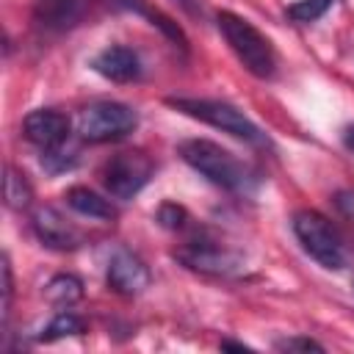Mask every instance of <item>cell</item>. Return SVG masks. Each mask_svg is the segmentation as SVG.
Instances as JSON below:
<instances>
[{
	"label": "cell",
	"mask_w": 354,
	"mask_h": 354,
	"mask_svg": "<svg viewBox=\"0 0 354 354\" xmlns=\"http://www.w3.org/2000/svg\"><path fill=\"white\" fill-rule=\"evenodd\" d=\"M69 335H83V321H80L75 313L64 310V313H58V315L41 329L39 340H41V343H53V340H61V337H69Z\"/></svg>",
	"instance_id": "16"
},
{
	"label": "cell",
	"mask_w": 354,
	"mask_h": 354,
	"mask_svg": "<svg viewBox=\"0 0 354 354\" xmlns=\"http://www.w3.org/2000/svg\"><path fill=\"white\" fill-rule=\"evenodd\" d=\"M155 166L152 160L138 152V149H124V152H116L113 158L105 160L100 177H102V185L111 196L116 199H133L152 177Z\"/></svg>",
	"instance_id": "6"
},
{
	"label": "cell",
	"mask_w": 354,
	"mask_h": 354,
	"mask_svg": "<svg viewBox=\"0 0 354 354\" xmlns=\"http://www.w3.org/2000/svg\"><path fill=\"white\" fill-rule=\"evenodd\" d=\"M22 133L39 149H58L66 141V136H69V119L61 111L39 108V111H30L25 116Z\"/></svg>",
	"instance_id": "7"
},
{
	"label": "cell",
	"mask_w": 354,
	"mask_h": 354,
	"mask_svg": "<svg viewBox=\"0 0 354 354\" xmlns=\"http://www.w3.org/2000/svg\"><path fill=\"white\" fill-rule=\"evenodd\" d=\"M11 293H14L11 266H8V257H3V318H8V313H11Z\"/></svg>",
	"instance_id": "20"
},
{
	"label": "cell",
	"mask_w": 354,
	"mask_h": 354,
	"mask_svg": "<svg viewBox=\"0 0 354 354\" xmlns=\"http://www.w3.org/2000/svg\"><path fill=\"white\" fill-rule=\"evenodd\" d=\"M33 232H36L39 241H41L44 246H50V249L66 252V249L80 246L77 230H75L55 207H39V210L33 213Z\"/></svg>",
	"instance_id": "9"
},
{
	"label": "cell",
	"mask_w": 354,
	"mask_h": 354,
	"mask_svg": "<svg viewBox=\"0 0 354 354\" xmlns=\"http://www.w3.org/2000/svg\"><path fill=\"white\" fill-rule=\"evenodd\" d=\"M293 235L301 243V249L324 268L337 271L346 263V252L340 243V235L335 232L332 221L318 210H299L293 213Z\"/></svg>",
	"instance_id": "4"
},
{
	"label": "cell",
	"mask_w": 354,
	"mask_h": 354,
	"mask_svg": "<svg viewBox=\"0 0 354 354\" xmlns=\"http://www.w3.org/2000/svg\"><path fill=\"white\" fill-rule=\"evenodd\" d=\"M158 221H160L163 227H169V230H177V227H183V221H185V210L177 207V205H163V207L158 210Z\"/></svg>",
	"instance_id": "19"
},
{
	"label": "cell",
	"mask_w": 354,
	"mask_h": 354,
	"mask_svg": "<svg viewBox=\"0 0 354 354\" xmlns=\"http://www.w3.org/2000/svg\"><path fill=\"white\" fill-rule=\"evenodd\" d=\"M44 293H47V299H50L53 304H58V307H72V304L83 296V282H80L75 274H55V277L47 282Z\"/></svg>",
	"instance_id": "14"
},
{
	"label": "cell",
	"mask_w": 354,
	"mask_h": 354,
	"mask_svg": "<svg viewBox=\"0 0 354 354\" xmlns=\"http://www.w3.org/2000/svg\"><path fill=\"white\" fill-rule=\"evenodd\" d=\"M216 22H218V30H221L224 41L230 44V50L235 53V58L243 64L246 72H252L260 80L274 77V72H277L274 47L249 19H243L232 11H218Z\"/></svg>",
	"instance_id": "1"
},
{
	"label": "cell",
	"mask_w": 354,
	"mask_h": 354,
	"mask_svg": "<svg viewBox=\"0 0 354 354\" xmlns=\"http://www.w3.org/2000/svg\"><path fill=\"white\" fill-rule=\"evenodd\" d=\"M86 0H36L33 17L44 30H66L83 14Z\"/></svg>",
	"instance_id": "12"
},
{
	"label": "cell",
	"mask_w": 354,
	"mask_h": 354,
	"mask_svg": "<svg viewBox=\"0 0 354 354\" xmlns=\"http://www.w3.org/2000/svg\"><path fill=\"white\" fill-rule=\"evenodd\" d=\"M66 205L80 213V216H88V218H100V221H113L116 218V207L111 205V199H105L102 194L86 188V185H75L64 194Z\"/></svg>",
	"instance_id": "13"
},
{
	"label": "cell",
	"mask_w": 354,
	"mask_h": 354,
	"mask_svg": "<svg viewBox=\"0 0 354 354\" xmlns=\"http://www.w3.org/2000/svg\"><path fill=\"white\" fill-rule=\"evenodd\" d=\"M343 141H346V147H348V149L354 152V127H348V130H346V136H343Z\"/></svg>",
	"instance_id": "21"
},
{
	"label": "cell",
	"mask_w": 354,
	"mask_h": 354,
	"mask_svg": "<svg viewBox=\"0 0 354 354\" xmlns=\"http://www.w3.org/2000/svg\"><path fill=\"white\" fill-rule=\"evenodd\" d=\"M277 348L279 351H324V346L310 337H282L277 340Z\"/></svg>",
	"instance_id": "18"
},
{
	"label": "cell",
	"mask_w": 354,
	"mask_h": 354,
	"mask_svg": "<svg viewBox=\"0 0 354 354\" xmlns=\"http://www.w3.org/2000/svg\"><path fill=\"white\" fill-rule=\"evenodd\" d=\"M149 285V268L133 252H116L108 263V288L122 296H136Z\"/></svg>",
	"instance_id": "8"
},
{
	"label": "cell",
	"mask_w": 354,
	"mask_h": 354,
	"mask_svg": "<svg viewBox=\"0 0 354 354\" xmlns=\"http://www.w3.org/2000/svg\"><path fill=\"white\" fill-rule=\"evenodd\" d=\"M138 124V116L130 105L113 102V100H97L86 105L77 116V133L88 144H105L124 138Z\"/></svg>",
	"instance_id": "5"
},
{
	"label": "cell",
	"mask_w": 354,
	"mask_h": 354,
	"mask_svg": "<svg viewBox=\"0 0 354 354\" xmlns=\"http://www.w3.org/2000/svg\"><path fill=\"white\" fill-rule=\"evenodd\" d=\"M180 158L199 171L205 180H210L218 188L227 191H243L249 185V169L224 147H218L216 141L207 138H188L180 147Z\"/></svg>",
	"instance_id": "2"
},
{
	"label": "cell",
	"mask_w": 354,
	"mask_h": 354,
	"mask_svg": "<svg viewBox=\"0 0 354 354\" xmlns=\"http://www.w3.org/2000/svg\"><path fill=\"white\" fill-rule=\"evenodd\" d=\"M332 3L335 0H296L293 6H288V17L296 22H315L329 11Z\"/></svg>",
	"instance_id": "17"
},
{
	"label": "cell",
	"mask_w": 354,
	"mask_h": 354,
	"mask_svg": "<svg viewBox=\"0 0 354 354\" xmlns=\"http://www.w3.org/2000/svg\"><path fill=\"white\" fill-rule=\"evenodd\" d=\"M94 72L102 75L105 80H113V83H130L141 75V61L138 55L130 50V47H122V44H111L105 47L94 61H91Z\"/></svg>",
	"instance_id": "10"
},
{
	"label": "cell",
	"mask_w": 354,
	"mask_h": 354,
	"mask_svg": "<svg viewBox=\"0 0 354 354\" xmlns=\"http://www.w3.org/2000/svg\"><path fill=\"white\" fill-rule=\"evenodd\" d=\"M3 194H6V205L14 207V210H25L33 199V188L30 183L25 180L22 171H17L14 166H6V185H3Z\"/></svg>",
	"instance_id": "15"
},
{
	"label": "cell",
	"mask_w": 354,
	"mask_h": 354,
	"mask_svg": "<svg viewBox=\"0 0 354 354\" xmlns=\"http://www.w3.org/2000/svg\"><path fill=\"white\" fill-rule=\"evenodd\" d=\"M171 108H177L180 113L191 116V119H199L210 127H218L246 144H266V136L263 130L243 113L238 111L235 105L230 102H221V100H199V97H171L169 100Z\"/></svg>",
	"instance_id": "3"
},
{
	"label": "cell",
	"mask_w": 354,
	"mask_h": 354,
	"mask_svg": "<svg viewBox=\"0 0 354 354\" xmlns=\"http://www.w3.org/2000/svg\"><path fill=\"white\" fill-rule=\"evenodd\" d=\"M185 266L196 268V271H207V274H235L241 268V257L213 246V243H191L188 249H183L177 254Z\"/></svg>",
	"instance_id": "11"
}]
</instances>
